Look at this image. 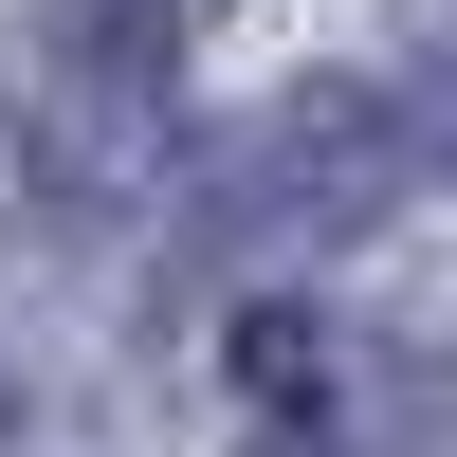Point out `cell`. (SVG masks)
I'll list each match as a JSON object with an SVG mask.
<instances>
[{
    "label": "cell",
    "mask_w": 457,
    "mask_h": 457,
    "mask_svg": "<svg viewBox=\"0 0 457 457\" xmlns=\"http://www.w3.org/2000/svg\"><path fill=\"white\" fill-rule=\"evenodd\" d=\"M165 55H183L165 0H55V19H37V55H19V146H37L55 202H129V183L165 165Z\"/></svg>",
    "instance_id": "1"
},
{
    "label": "cell",
    "mask_w": 457,
    "mask_h": 457,
    "mask_svg": "<svg viewBox=\"0 0 457 457\" xmlns=\"http://www.w3.org/2000/svg\"><path fill=\"white\" fill-rule=\"evenodd\" d=\"M385 129H403V165H457V37L403 73V110H385Z\"/></svg>",
    "instance_id": "3"
},
{
    "label": "cell",
    "mask_w": 457,
    "mask_h": 457,
    "mask_svg": "<svg viewBox=\"0 0 457 457\" xmlns=\"http://www.w3.org/2000/svg\"><path fill=\"white\" fill-rule=\"evenodd\" d=\"M403 202V129L366 92H293L275 129H238L202 165V256H329Z\"/></svg>",
    "instance_id": "2"
}]
</instances>
